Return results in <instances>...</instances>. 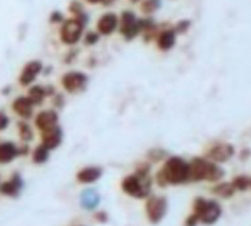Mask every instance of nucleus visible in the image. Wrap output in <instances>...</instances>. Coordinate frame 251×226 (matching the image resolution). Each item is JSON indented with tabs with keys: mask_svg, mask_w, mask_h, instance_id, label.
Returning a JSON list of instances; mask_svg holds the SVG:
<instances>
[{
	"mask_svg": "<svg viewBox=\"0 0 251 226\" xmlns=\"http://www.w3.org/2000/svg\"><path fill=\"white\" fill-rule=\"evenodd\" d=\"M59 83L65 93L68 94H80L88 89L89 85V76L82 70L71 69L62 73L59 77Z\"/></svg>",
	"mask_w": 251,
	"mask_h": 226,
	"instance_id": "5",
	"label": "nucleus"
},
{
	"mask_svg": "<svg viewBox=\"0 0 251 226\" xmlns=\"http://www.w3.org/2000/svg\"><path fill=\"white\" fill-rule=\"evenodd\" d=\"M118 26H119V15H116L115 12H105L98 18L95 30L100 36L108 38L118 32Z\"/></svg>",
	"mask_w": 251,
	"mask_h": 226,
	"instance_id": "11",
	"label": "nucleus"
},
{
	"mask_svg": "<svg viewBox=\"0 0 251 226\" xmlns=\"http://www.w3.org/2000/svg\"><path fill=\"white\" fill-rule=\"evenodd\" d=\"M50 102H52V108L53 109H62V108H65V94L60 93V92H56V93L53 94L52 97H50Z\"/></svg>",
	"mask_w": 251,
	"mask_h": 226,
	"instance_id": "31",
	"label": "nucleus"
},
{
	"mask_svg": "<svg viewBox=\"0 0 251 226\" xmlns=\"http://www.w3.org/2000/svg\"><path fill=\"white\" fill-rule=\"evenodd\" d=\"M33 123L35 128L38 129L39 132L48 131L53 126L59 125V113L56 109H43L39 111L35 116H33Z\"/></svg>",
	"mask_w": 251,
	"mask_h": 226,
	"instance_id": "14",
	"label": "nucleus"
},
{
	"mask_svg": "<svg viewBox=\"0 0 251 226\" xmlns=\"http://www.w3.org/2000/svg\"><path fill=\"white\" fill-rule=\"evenodd\" d=\"M159 30V23L152 16H144L139 18V38L145 43H152L158 35Z\"/></svg>",
	"mask_w": 251,
	"mask_h": 226,
	"instance_id": "15",
	"label": "nucleus"
},
{
	"mask_svg": "<svg viewBox=\"0 0 251 226\" xmlns=\"http://www.w3.org/2000/svg\"><path fill=\"white\" fill-rule=\"evenodd\" d=\"M26 94L29 96V99L33 102V105H35L36 108H38V106H42V105L45 103V100L49 99V97H48V93H46L45 85H36V83H33L32 86L27 88Z\"/></svg>",
	"mask_w": 251,
	"mask_h": 226,
	"instance_id": "19",
	"label": "nucleus"
},
{
	"mask_svg": "<svg viewBox=\"0 0 251 226\" xmlns=\"http://www.w3.org/2000/svg\"><path fill=\"white\" fill-rule=\"evenodd\" d=\"M118 32L125 42H132L139 38V18L134 10L125 9L121 12Z\"/></svg>",
	"mask_w": 251,
	"mask_h": 226,
	"instance_id": "7",
	"label": "nucleus"
},
{
	"mask_svg": "<svg viewBox=\"0 0 251 226\" xmlns=\"http://www.w3.org/2000/svg\"><path fill=\"white\" fill-rule=\"evenodd\" d=\"M49 149L45 146V145H38L36 148H35V151L32 152V160L36 163V165H43V163H46L48 162V159H49Z\"/></svg>",
	"mask_w": 251,
	"mask_h": 226,
	"instance_id": "26",
	"label": "nucleus"
},
{
	"mask_svg": "<svg viewBox=\"0 0 251 226\" xmlns=\"http://www.w3.org/2000/svg\"><path fill=\"white\" fill-rule=\"evenodd\" d=\"M100 38H102V36L98 33L97 30H85L83 38H82V42H83L85 46H95V45L99 43Z\"/></svg>",
	"mask_w": 251,
	"mask_h": 226,
	"instance_id": "28",
	"label": "nucleus"
},
{
	"mask_svg": "<svg viewBox=\"0 0 251 226\" xmlns=\"http://www.w3.org/2000/svg\"><path fill=\"white\" fill-rule=\"evenodd\" d=\"M155 182L159 186L182 185L190 182V162L181 156H170L165 159L162 168L156 172Z\"/></svg>",
	"mask_w": 251,
	"mask_h": 226,
	"instance_id": "1",
	"label": "nucleus"
},
{
	"mask_svg": "<svg viewBox=\"0 0 251 226\" xmlns=\"http://www.w3.org/2000/svg\"><path fill=\"white\" fill-rule=\"evenodd\" d=\"M139 10L144 16H154L155 13L162 7V0H141Z\"/></svg>",
	"mask_w": 251,
	"mask_h": 226,
	"instance_id": "22",
	"label": "nucleus"
},
{
	"mask_svg": "<svg viewBox=\"0 0 251 226\" xmlns=\"http://www.w3.org/2000/svg\"><path fill=\"white\" fill-rule=\"evenodd\" d=\"M213 193L217 195V196H220V198L227 199V198H231L232 195L235 193V189L232 186L231 182H221V183L214 186Z\"/></svg>",
	"mask_w": 251,
	"mask_h": 226,
	"instance_id": "25",
	"label": "nucleus"
},
{
	"mask_svg": "<svg viewBox=\"0 0 251 226\" xmlns=\"http://www.w3.org/2000/svg\"><path fill=\"white\" fill-rule=\"evenodd\" d=\"M147 216L151 224H159L168 210V201L164 196H151L145 205Z\"/></svg>",
	"mask_w": 251,
	"mask_h": 226,
	"instance_id": "10",
	"label": "nucleus"
},
{
	"mask_svg": "<svg viewBox=\"0 0 251 226\" xmlns=\"http://www.w3.org/2000/svg\"><path fill=\"white\" fill-rule=\"evenodd\" d=\"M83 3H86V4H91V6H98V4H100V0H82Z\"/></svg>",
	"mask_w": 251,
	"mask_h": 226,
	"instance_id": "37",
	"label": "nucleus"
},
{
	"mask_svg": "<svg viewBox=\"0 0 251 226\" xmlns=\"http://www.w3.org/2000/svg\"><path fill=\"white\" fill-rule=\"evenodd\" d=\"M10 125V117L6 114L4 111H0V132L6 131Z\"/></svg>",
	"mask_w": 251,
	"mask_h": 226,
	"instance_id": "33",
	"label": "nucleus"
},
{
	"mask_svg": "<svg viewBox=\"0 0 251 226\" xmlns=\"http://www.w3.org/2000/svg\"><path fill=\"white\" fill-rule=\"evenodd\" d=\"M235 153V148L231 143L227 142H220L213 145L208 151H207V159L213 160L215 163H226L231 159Z\"/></svg>",
	"mask_w": 251,
	"mask_h": 226,
	"instance_id": "13",
	"label": "nucleus"
},
{
	"mask_svg": "<svg viewBox=\"0 0 251 226\" xmlns=\"http://www.w3.org/2000/svg\"><path fill=\"white\" fill-rule=\"evenodd\" d=\"M148 159L151 162H161L164 159H167V152L162 151V149H151L148 152Z\"/></svg>",
	"mask_w": 251,
	"mask_h": 226,
	"instance_id": "30",
	"label": "nucleus"
},
{
	"mask_svg": "<svg viewBox=\"0 0 251 226\" xmlns=\"http://www.w3.org/2000/svg\"><path fill=\"white\" fill-rule=\"evenodd\" d=\"M102 173L103 169L100 166H85L76 173V181L83 185H91L102 178Z\"/></svg>",
	"mask_w": 251,
	"mask_h": 226,
	"instance_id": "17",
	"label": "nucleus"
},
{
	"mask_svg": "<svg viewBox=\"0 0 251 226\" xmlns=\"http://www.w3.org/2000/svg\"><path fill=\"white\" fill-rule=\"evenodd\" d=\"M176 32L174 30V26L170 24V23H164V24H159V30H158V35L155 38L154 43L155 47L162 52V53H167L170 50H173L176 45Z\"/></svg>",
	"mask_w": 251,
	"mask_h": 226,
	"instance_id": "8",
	"label": "nucleus"
},
{
	"mask_svg": "<svg viewBox=\"0 0 251 226\" xmlns=\"http://www.w3.org/2000/svg\"><path fill=\"white\" fill-rule=\"evenodd\" d=\"M86 23L79 20L77 18H66L62 24H59L58 36L62 45L65 46H76L79 42H82L83 33L86 30Z\"/></svg>",
	"mask_w": 251,
	"mask_h": 226,
	"instance_id": "4",
	"label": "nucleus"
},
{
	"mask_svg": "<svg viewBox=\"0 0 251 226\" xmlns=\"http://www.w3.org/2000/svg\"><path fill=\"white\" fill-rule=\"evenodd\" d=\"M129 1H131V3H132V4H138V3H139V1H141V0H129Z\"/></svg>",
	"mask_w": 251,
	"mask_h": 226,
	"instance_id": "39",
	"label": "nucleus"
},
{
	"mask_svg": "<svg viewBox=\"0 0 251 226\" xmlns=\"http://www.w3.org/2000/svg\"><path fill=\"white\" fill-rule=\"evenodd\" d=\"M77 53H79V50H77V49H75V47L72 46V47H71V50L66 53V56L63 57V62H65L66 65H71L74 60H76Z\"/></svg>",
	"mask_w": 251,
	"mask_h": 226,
	"instance_id": "34",
	"label": "nucleus"
},
{
	"mask_svg": "<svg viewBox=\"0 0 251 226\" xmlns=\"http://www.w3.org/2000/svg\"><path fill=\"white\" fill-rule=\"evenodd\" d=\"M116 3V0H100V6L103 7H111Z\"/></svg>",
	"mask_w": 251,
	"mask_h": 226,
	"instance_id": "36",
	"label": "nucleus"
},
{
	"mask_svg": "<svg viewBox=\"0 0 251 226\" xmlns=\"http://www.w3.org/2000/svg\"><path fill=\"white\" fill-rule=\"evenodd\" d=\"M10 109H12V112L15 113L16 116H19L20 119L29 120V119H32L35 116L36 106L33 105V102L29 99L27 94H20V96H16L12 100Z\"/></svg>",
	"mask_w": 251,
	"mask_h": 226,
	"instance_id": "12",
	"label": "nucleus"
},
{
	"mask_svg": "<svg viewBox=\"0 0 251 226\" xmlns=\"http://www.w3.org/2000/svg\"><path fill=\"white\" fill-rule=\"evenodd\" d=\"M43 72V63L38 60V59H32L29 62H26L20 70L19 76H18V83L22 88H29L32 86L39 75Z\"/></svg>",
	"mask_w": 251,
	"mask_h": 226,
	"instance_id": "9",
	"label": "nucleus"
},
{
	"mask_svg": "<svg viewBox=\"0 0 251 226\" xmlns=\"http://www.w3.org/2000/svg\"><path fill=\"white\" fill-rule=\"evenodd\" d=\"M18 133H19L20 139H22L25 143L33 140V136H35L32 126L27 123V120H23V119H20L19 122H18Z\"/></svg>",
	"mask_w": 251,
	"mask_h": 226,
	"instance_id": "24",
	"label": "nucleus"
},
{
	"mask_svg": "<svg viewBox=\"0 0 251 226\" xmlns=\"http://www.w3.org/2000/svg\"><path fill=\"white\" fill-rule=\"evenodd\" d=\"M221 206L215 201H207L204 198H197L194 201V213L198 216V221L205 225L215 224L221 216Z\"/></svg>",
	"mask_w": 251,
	"mask_h": 226,
	"instance_id": "6",
	"label": "nucleus"
},
{
	"mask_svg": "<svg viewBox=\"0 0 251 226\" xmlns=\"http://www.w3.org/2000/svg\"><path fill=\"white\" fill-rule=\"evenodd\" d=\"M66 19L65 18V15L60 12V10H53L50 15H49V23L50 24H62L63 23V20Z\"/></svg>",
	"mask_w": 251,
	"mask_h": 226,
	"instance_id": "32",
	"label": "nucleus"
},
{
	"mask_svg": "<svg viewBox=\"0 0 251 226\" xmlns=\"http://www.w3.org/2000/svg\"><path fill=\"white\" fill-rule=\"evenodd\" d=\"M40 139H42V145H45L49 151H53L60 146L63 140V131L59 125H56L48 131L40 132Z\"/></svg>",
	"mask_w": 251,
	"mask_h": 226,
	"instance_id": "16",
	"label": "nucleus"
},
{
	"mask_svg": "<svg viewBox=\"0 0 251 226\" xmlns=\"http://www.w3.org/2000/svg\"><path fill=\"white\" fill-rule=\"evenodd\" d=\"M247 156H250V151H249V149L243 151V153H241V156H240V158H241V159H246Z\"/></svg>",
	"mask_w": 251,
	"mask_h": 226,
	"instance_id": "38",
	"label": "nucleus"
},
{
	"mask_svg": "<svg viewBox=\"0 0 251 226\" xmlns=\"http://www.w3.org/2000/svg\"><path fill=\"white\" fill-rule=\"evenodd\" d=\"M224 169L207 158H194L190 162V181L191 182H218L224 178Z\"/></svg>",
	"mask_w": 251,
	"mask_h": 226,
	"instance_id": "2",
	"label": "nucleus"
},
{
	"mask_svg": "<svg viewBox=\"0 0 251 226\" xmlns=\"http://www.w3.org/2000/svg\"><path fill=\"white\" fill-rule=\"evenodd\" d=\"M200 221H198V216L195 215V213H193L188 219H187V222H185V226H197V224H198Z\"/></svg>",
	"mask_w": 251,
	"mask_h": 226,
	"instance_id": "35",
	"label": "nucleus"
},
{
	"mask_svg": "<svg viewBox=\"0 0 251 226\" xmlns=\"http://www.w3.org/2000/svg\"><path fill=\"white\" fill-rule=\"evenodd\" d=\"M191 20L190 19H182L178 20L174 24V30L176 32V35H185L190 29H191Z\"/></svg>",
	"mask_w": 251,
	"mask_h": 226,
	"instance_id": "29",
	"label": "nucleus"
},
{
	"mask_svg": "<svg viewBox=\"0 0 251 226\" xmlns=\"http://www.w3.org/2000/svg\"><path fill=\"white\" fill-rule=\"evenodd\" d=\"M231 183L235 190L244 192V190H247L249 188H251V178H249L247 175H238V176H235V178L232 179Z\"/></svg>",
	"mask_w": 251,
	"mask_h": 226,
	"instance_id": "27",
	"label": "nucleus"
},
{
	"mask_svg": "<svg viewBox=\"0 0 251 226\" xmlns=\"http://www.w3.org/2000/svg\"><path fill=\"white\" fill-rule=\"evenodd\" d=\"M16 156H19V148L13 142L0 143V165L10 163Z\"/></svg>",
	"mask_w": 251,
	"mask_h": 226,
	"instance_id": "18",
	"label": "nucleus"
},
{
	"mask_svg": "<svg viewBox=\"0 0 251 226\" xmlns=\"http://www.w3.org/2000/svg\"><path fill=\"white\" fill-rule=\"evenodd\" d=\"M151 176L148 170H135V173L126 175L122 182V190L136 199H145L151 193Z\"/></svg>",
	"mask_w": 251,
	"mask_h": 226,
	"instance_id": "3",
	"label": "nucleus"
},
{
	"mask_svg": "<svg viewBox=\"0 0 251 226\" xmlns=\"http://www.w3.org/2000/svg\"><path fill=\"white\" fill-rule=\"evenodd\" d=\"M80 202H82V206L86 207V209H92L99 203V195L94 189H86L82 196H80Z\"/></svg>",
	"mask_w": 251,
	"mask_h": 226,
	"instance_id": "23",
	"label": "nucleus"
},
{
	"mask_svg": "<svg viewBox=\"0 0 251 226\" xmlns=\"http://www.w3.org/2000/svg\"><path fill=\"white\" fill-rule=\"evenodd\" d=\"M68 12L72 18H77L79 20L89 23V15L85 10V3L82 0H71L68 4Z\"/></svg>",
	"mask_w": 251,
	"mask_h": 226,
	"instance_id": "21",
	"label": "nucleus"
},
{
	"mask_svg": "<svg viewBox=\"0 0 251 226\" xmlns=\"http://www.w3.org/2000/svg\"><path fill=\"white\" fill-rule=\"evenodd\" d=\"M22 185H23L22 183V178L18 173H15L9 181L3 182L0 185V192L3 195H7V196H16L20 192V189H22Z\"/></svg>",
	"mask_w": 251,
	"mask_h": 226,
	"instance_id": "20",
	"label": "nucleus"
}]
</instances>
